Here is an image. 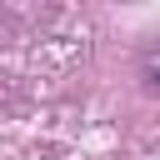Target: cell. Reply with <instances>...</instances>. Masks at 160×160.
Here are the masks:
<instances>
[{
	"label": "cell",
	"mask_w": 160,
	"mask_h": 160,
	"mask_svg": "<svg viewBox=\"0 0 160 160\" xmlns=\"http://www.w3.org/2000/svg\"><path fill=\"white\" fill-rule=\"evenodd\" d=\"M140 85H145L150 95H160V45H150V50L140 55Z\"/></svg>",
	"instance_id": "cell-1"
}]
</instances>
